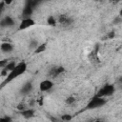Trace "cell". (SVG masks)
<instances>
[{
    "mask_svg": "<svg viewBox=\"0 0 122 122\" xmlns=\"http://www.w3.org/2000/svg\"><path fill=\"white\" fill-rule=\"evenodd\" d=\"M27 71V64L25 62H20L18 64H16V66L7 74L6 79L3 81V86L7 85L8 83H10V81L14 80L15 78L19 77L21 74H23L25 71Z\"/></svg>",
    "mask_w": 122,
    "mask_h": 122,
    "instance_id": "1",
    "label": "cell"
},
{
    "mask_svg": "<svg viewBox=\"0 0 122 122\" xmlns=\"http://www.w3.org/2000/svg\"><path fill=\"white\" fill-rule=\"evenodd\" d=\"M107 103V99H105V97H100L95 95L94 97H92L90 102L87 105V109H96V108H100L102 106H104Z\"/></svg>",
    "mask_w": 122,
    "mask_h": 122,
    "instance_id": "2",
    "label": "cell"
},
{
    "mask_svg": "<svg viewBox=\"0 0 122 122\" xmlns=\"http://www.w3.org/2000/svg\"><path fill=\"white\" fill-rule=\"evenodd\" d=\"M115 92V87L114 85L112 84H106L104 87H102L98 92L96 93L97 96H100V97H107V96H111Z\"/></svg>",
    "mask_w": 122,
    "mask_h": 122,
    "instance_id": "3",
    "label": "cell"
},
{
    "mask_svg": "<svg viewBox=\"0 0 122 122\" xmlns=\"http://www.w3.org/2000/svg\"><path fill=\"white\" fill-rule=\"evenodd\" d=\"M57 23L61 26V27H69L73 23V19L72 17L67 15V14H60L58 15V17L56 18Z\"/></svg>",
    "mask_w": 122,
    "mask_h": 122,
    "instance_id": "4",
    "label": "cell"
},
{
    "mask_svg": "<svg viewBox=\"0 0 122 122\" xmlns=\"http://www.w3.org/2000/svg\"><path fill=\"white\" fill-rule=\"evenodd\" d=\"M65 71V68L62 67V66H54V67H51L48 72L49 76L51 78H56L57 76H59L61 73H63Z\"/></svg>",
    "mask_w": 122,
    "mask_h": 122,
    "instance_id": "5",
    "label": "cell"
},
{
    "mask_svg": "<svg viewBox=\"0 0 122 122\" xmlns=\"http://www.w3.org/2000/svg\"><path fill=\"white\" fill-rule=\"evenodd\" d=\"M35 25V22L32 18L30 17H28V18H23L22 21L20 22V25L18 27V30H26L30 27H32Z\"/></svg>",
    "mask_w": 122,
    "mask_h": 122,
    "instance_id": "6",
    "label": "cell"
},
{
    "mask_svg": "<svg viewBox=\"0 0 122 122\" xmlns=\"http://www.w3.org/2000/svg\"><path fill=\"white\" fill-rule=\"evenodd\" d=\"M15 21L12 17L10 16H5L0 19V27L1 28H10L14 26Z\"/></svg>",
    "mask_w": 122,
    "mask_h": 122,
    "instance_id": "7",
    "label": "cell"
},
{
    "mask_svg": "<svg viewBox=\"0 0 122 122\" xmlns=\"http://www.w3.org/2000/svg\"><path fill=\"white\" fill-rule=\"evenodd\" d=\"M53 87V82L50 79H46L40 82L39 84V90L41 92H48Z\"/></svg>",
    "mask_w": 122,
    "mask_h": 122,
    "instance_id": "8",
    "label": "cell"
},
{
    "mask_svg": "<svg viewBox=\"0 0 122 122\" xmlns=\"http://www.w3.org/2000/svg\"><path fill=\"white\" fill-rule=\"evenodd\" d=\"M32 89H33V85H32L31 82L29 81V82H27V83H25L23 85V87L20 90V93L23 94V95H27L32 91Z\"/></svg>",
    "mask_w": 122,
    "mask_h": 122,
    "instance_id": "9",
    "label": "cell"
},
{
    "mask_svg": "<svg viewBox=\"0 0 122 122\" xmlns=\"http://www.w3.org/2000/svg\"><path fill=\"white\" fill-rule=\"evenodd\" d=\"M0 50L5 53H10L13 51V45L10 42H3L0 44Z\"/></svg>",
    "mask_w": 122,
    "mask_h": 122,
    "instance_id": "10",
    "label": "cell"
},
{
    "mask_svg": "<svg viewBox=\"0 0 122 122\" xmlns=\"http://www.w3.org/2000/svg\"><path fill=\"white\" fill-rule=\"evenodd\" d=\"M32 12H33V9H32L31 7L26 5L25 8H24L23 10H22V16H23V18L30 17V15L32 14Z\"/></svg>",
    "mask_w": 122,
    "mask_h": 122,
    "instance_id": "11",
    "label": "cell"
},
{
    "mask_svg": "<svg viewBox=\"0 0 122 122\" xmlns=\"http://www.w3.org/2000/svg\"><path fill=\"white\" fill-rule=\"evenodd\" d=\"M34 112H35V111H34L33 109H28V108L25 109V110H23V111H21L22 116L25 117V118H27V119L32 117V116L34 115Z\"/></svg>",
    "mask_w": 122,
    "mask_h": 122,
    "instance_id": "12",
    "label": "cell"
},
{
    "mask_svg": "<svg viewBox=\"0 0 122 122\" xmlns=\"http://www.w3.org/2000/svg\"><path fill=\"white\" fill-rule=\"evenodd\" d=\"M46 49H47V43H42V44H39L38 45V47L33 51V52L35 54L42 53V52H44L46 51Z\"/></svg>",
    "mask_w": 122,
    "mask_h": 122,
    "instance_id": "13",
    "label": "cell"
},
{
    "mask_svg": "<svg viewBox=\"0 0 122 122\" xmlns=\"http://www.w3.org/2000/svg\"><path fill=\"white\" fill-rule=\"evenodd\" d=\"M47 23H48L49 26L54 27V26H56L57 21H56V18H55L53 15H50V16L47 18Z\"/></svg>",
    "mask_w": 122,
    "mask_h": 122,
    "instance_id": "14",
    "label": "cell"
},
{
    "mask_svg": "<svg viewBox=\"0 0 122 122\" xmlns=\"http://www.w3.org/2000/svg\"><path fill=\"white\" fill-rule=\"evenodd\" d=\"M16 66V64H15V62L14 61H11V62H8V64L3 68V70L4 71H8V72H10L14 67Z\"/></svg>",
    "mask_w": 122,
    "mask_h": 122,
    "instance_id": "15",
    "label": "cell"
},
{
    "mask_svg": "<svg viewBox=\"0 0 122 122\" xmlns=\"http://www.w3.org/2000/svg\"><path fill=\"white\" fill-rule=\"evenodd\" d=\"M38 45H39V42L36 40V39H31L30 41V44H29V48L30 49V50H35L37 47H38Z\"/></svg>",
    "mask_w": 122,
    "mask_h": 122,
    "instance_id": "16",
    "label": "cell"
},
{
    "mask_svg": "<svg viewBox=\"0 0 122 122\" xmlns=\"http://www.w3.org/2000/svg\"><path fill=\"white\" fill-rule=\"evenodd\" d=\"M75 97L74 96H69L67 99H66V104H68V105H72V104H74L75 103Z\"/></svg>",
    "mask_w": 122,
    "mask_h": 122,
    "instance_id": "17",
    "label": "cell"
},
{
    "mask_svg": "<svg viewBox=\"0 0 122 122\" xmlns=\"http://www.w3.org/2000/svg\"><path fill=\"white\" fill-rule=\"evenodd\" d=\"M71 119H72V116L71 114H63L61 116V120H63V121H70Z\"/></svg>",
    "mask_w": 122,
    "mask_h": 122,
    "instance_id": "18",
    "label": "cell"
},
{
    "mask_svg": "<svg viewBox=\"0 0 122 122\" xmlns=\"http://www.w3.org/2000/svg\"><path fill=\"white\" fill-rule=\"evenodd\" d=\"M16 109L18 110V111H23V110H25V109H27V106H26V104L25 103H19L17 106H16Z\"/></svg>",
    "mask_w": 122,
    "mask_h": 122,
    "instance_id": "19",
    "label": "cell"
},
{
    "mask_svg": "<svg viewBox=\"0 0 122 122\" xmlns=\"http://www.w3.org/2000/svg\"><path fill=\"white\" fill-rule=\"evenodd\" d=\"M114 36H115V32H114L113 30H112V31L108 32V33H107V35H106L107 39H112V38H114Z\"/></svg>",
    "mask_w": 122,
    "mask_h": 122,
    "instance_id": "20",
    "label": "cell"
},
{
    "mask_svg": "<svg viewBox=\"0 0 122 122\" xmlns=\"http://www.w3.org/2000/svg\"><path fill=\"white\" fill-rule=\"evenodd\" d=\"M121 22H122V18H121V16H120V15L116 16V17L114 18V20H113V23H114L115 25H118V24H120Z\"/></svg>",
    "mask_w": 122,
    "mask_h": 122,
    "instance_id": "21",
    "label": "cell"
},
{
    "mask_svg": "<svg viewBox=\"0 0 122 122\" xmlns=\"http://www.w3.org/2000/svg\"><path fill=\"white\" fill-rule=\"evenodd\" d=\"M2 121H4V122H8V121H11V118H10V117H9V116H4V117H2V118H0V122H2Z\"/></svg>",
    "mask_w": 122,
    "mask_h": 122,
    "instance_id": "22",
    "label": "cell"
},
{
    "mask_svg": "<svg viewBox=\"0 0 122 122\" xmlns=\"http://www.w3.org/2000/svg\"><path fill=\"white\" fill-rule=\"evenodd\" d=\"M4 8H5V3H4V1H0V12L3 11Z\"/></svg>",
    "mask_w": 122,
    "mask_h": 122,
    "instance_id": "23",
    "label": "cell"
},
{
    "mask_svg": "<svg viewBox=\"0 0 122 122\" xmlns=\"http://www.w3.org/2000/svg\"><path fill=\"white\" fill-rule=\"evenodd\" d=\"M3 1H4L5 5H10V4H11V3H12V1H13V0H3Z\"/></svg>",
    "mask_w": 122,
    "mask_h": 122,
    "instance_id": "24",
    "label": "cell"
}]
</instances>
